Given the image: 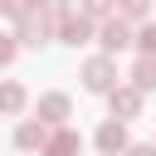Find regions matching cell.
I'll return each instance as SVG.
<instances>
[{"label":"cell","instance_id":"ba28073f","mask_svg":"<svg viewBox=\"0 0 156 156\" xmlns=\"http://www.w3.org/2000/svg\"><path fill=\"white\" fill-rule=\"evenodd\" d=\"M39 117H49V122H58V117H68V98H63V93H49V98L39 102Z\"/></svg>","mask_w":156,"mask_h":156},{"label":"cell","instance_id":"5b68a950","mask_svg":"<svg viewBox=\"0 0 156 156\" xmlns=\"http://www.w3.org/2000/svg\"><path fill=\"white\" fill-rule=\"evenodd\" d=\"M132 78H136V88L146 93V88H156V54H141L136 58V68H132Z\"/></svg>","mask_w":156,"mask_h":156},{"label":"cell","instance_id":"7c38bea8","mask_svg":"<svg viewBox=\"0 0 156 156\" xmlns=\"http://www.w3.org/2000/svg\"><path fill=\"white\" fill-rule=\"evenodd\" d=\"M29 5H34V0H0V10H5V15H15V20H24V15H29Z\"/></svg>","mask_w":156,"mask_h":156},{"label":"cell","instance_id":"4fadbf2b","mask_svg":"<svg viewBox=\"0 0 156 156\" xmlns=\"http://www.w3.org/2000/svg\"><path fill=\"white\" fill-rule=\"evenodd\" d=\"M151 10V0H122V15L127 20H136V15H146Z\"/></svg>","mask_w":156,"mask_h":156},{"label":"cell","instance_id":"e0dca14e","mask_svg":"<svg viewBox=\"0 0 156 156\" xmlns=\"http://www.w3.org/2000/svg\"><path fill=\"white\" fill-rule=\"evenodd\" d=\"M10 58H15V44H10V39H0V63H10Z\"/></svg>","mask_w":156,"mask_h":156},{"label":"cell","instance_id":"3957f363","mask_svg":"<svg viewBox=\"0 0 156 156\" xmlns=\"http://www.w3.org/2000/svg\"><path fill=\"white\" fill-rule=\"evenodd\" d=\"M88 34H93V15L83 10V15H63V44H88Z\"/></svg>","mask_w":156,"mask_h":156},{"label":"cell","instance_id":"ac0fdd59","mask_svg":"<svg viewBox=\"0 0 156 156\" xmlns=\"http://www.w3.org/2000/svg\"><path fill=\"white\" fill-rule=\"evenodd\" d=\"M132 156H156V146H132Z\"/></svg>","mask_w":156,"mask_h":156},{"label":"cell","instance_id":"8fae6325","mask_svg":"<svg viewBox=\"0 0 156 156\" xmlns=\"http://www.w3.org/2000/svg\"><path fill=\"white\" fill-rule=\"evenodd\" d=\"M20 146H24V151H29V146H44V127H39V122H24V127H20Z\"/></svg>","mask_w":156,"mask_h":156},{"label":"cell","instance_id":"2e32d148","mask_svg":"<svg viewBox=\"0 0 156 156\" xmlns=\"http://www.w3.org/2000/svg\"><path fill=\"white\" fill-rule=\"evenodd\" d=\"M39 5H44L49 15H68V0H39Z\"/></svg>","mask_w":156,"mask_h":156},{"label":"cell","instance_id":"6da1fadb","mask_svg":"<svg viewBox=\"0 0 156 156\" xmlns=\"http://www.w3.org/2000/svg\"><path fill=\"white\" fill-rule=\"evenodd\" d=\"M112 78H117V68H112V58H93V63L83 68V83H88L93 93H112Z\"/></svg>","mask_w":156,"mask_h":156},{"label":"cell","instance_id":"9c48e42d","mask_svg":"<svg viewBox=\"0 0 156 156\" xmlns=\"http://www.w3.org/2000/svg\"><path fill=\"white\" fill-rule=\"evenodd\" d=\"M44 156H78V136H73V132H58V136L44 146Z\"/></svg>","mask_w":156,"mask_h":156},{"label":"cell","instance_id":"52a82bcc","mask_svg":"<svg viewBox=\"0 0 156 156\" xmlns=\"http://www.w3.org/2000/svg\"><path fill=\"white\" fill-rule=\"evenodd\" d=\"M141 107V88H122V93H112V112H122V117H132Z\"/></svg>","mask_w":156,"mask_h":156},{"label":"cell","instance_id":"30bf717a","mask_svg":"<svg viewBox=\"0 0 156 156\" xmlns=\"http://www.w3.org/2000/svg\"><path fill=\"white\" fill-rule=\"evenodd\" d=\"M20 107H24V93H20L15 83H5V88H0V112H20Z\"/></svg>","mask_w":156,"mask_h":156},{"label":"cell","instance_id":"9a60e30c","mask_svg":"<svg viewBox=\"0 0 156 156\" xmlns=\"http://www.w3.org/2000/svg\"><path fill=\"white\" fill-rule=\"evenodd\" d=\"M83 10H88V15H107V10H112V0H83Z\"/></svg>","mask_w":156,"mask_h":156},{"label":"cell","instance_id":"8992f818","mask_svg":"<svg viewBox=\"0 0 156 156\" xmlns=\"http://www.w3.org/2000/svg\"><path fill=\"white\" fill-rule=\"evenodd\" d=\"M20 34H24V44H44L49 39V20L44 15H24V29Z\"/></svg>","mask_w":156,"mask_h":156},{"label":"cell","instance_id":"7a4b0ae2","mask_svg":"<svg viewBox=\"0 0 156 156\" xmlns=\"http://www.w3.org/2000/svg\"><path fill=\"white\" fill-rule=\"evenodd\" d=\"M127 44H132V24H127V15H122V20H107V24H102V49L117 54V49H127Z\"/></svg>","mask_w":156,"mask_h":156},{"label":"cell","instance_id":"5bb4252c","mask_svg":"<svg viewBox=\"0 0 156 156\" xmlns=\"http://www.w3.org/2000/svg\"><path fill=\"white\" fill-rule=\"evenodd\" d=\"M136 44H141V49H146V54H156V24H146V29H141V34H136Z\"/></svg>","mask_w":156,"mask_h":156},{"label":"cell","instance_id":"277c9868","mask_svg":"<svg viewBox=\"0 0 156 156\" xmlns=\"http://www.w3.org/2000/svg\"><path fill=\"white\" fill-rule=\"evenodd\" d=\"M98 146H102V151H107V156H117V151H122V146H127V132H122V127H117V122H107V127H102V132H98Z\"/></svg>","mask_w":156,"mask_h":156}]
</instances>
